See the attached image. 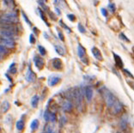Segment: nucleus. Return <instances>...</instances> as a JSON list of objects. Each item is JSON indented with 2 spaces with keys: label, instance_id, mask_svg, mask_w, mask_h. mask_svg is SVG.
<instances>
[{
  "label": "nucleus",
  "instance_id": "1",
  "mask_svg": "<svg viewBox=\"0 0 134 133\" xmlns=\"http://www.w3.org/2000/svg\"><path fill=\"white\" fill-rule=\"evenodd\" d=\"M18 22V16L16 12L5 13L0 16V25H7V24H16Z\"/></svg>",
  "mask_w": 134,
  "mask_h": 133
},
{
  "label": "nucleus",
  "instance_id": "2",
  "mask_svg": "<svg viewBox=\"0 0 134 133\" xmlns=\"http://www.w3.org/2000/svg\"><path fill=\"white\" fill-rule=\"evenodd\" d=\"M102 95L104 97L105 102H106L107 106L108 107H112L116 103V101H118L117 98L115 97V95L110 92L109 90H108L107 89H104V90L102 91Z\"/></svg>",
  "mask_w": 134,
  "mask_h": 133
},
{
  "label": "nucleus",
  "instance_id": "3",
  "mask_svg": "<svg viewBox=\"0 0 134 133\" xmlns=\"http://www.w3.org/2000/svg\"><path fill=\"white\" fill-rule=\"evenodd\" d=\"M0 36L4 37L10 40H14L17 36V33L11 30H6V29H1L0 30Z\"/></svg>",
  "mask_w": 134,
  "mask_h": 133
},
{
  "label": "nucleus",
  "instance_id": "4",
  "mask_svg": "<svg viewBox=\"0 0 134 133\" xmlns=\"http://www.w3.org/2000/svg\"><path fill=\"white\" fill-rule=\"evenodd\" d=\"M77 54H78V57L80 58L81 60H82L85 65H88L89 61L86 56V52H85L84 47H83V46H81V45H78L77 46Z\"/></svg>",
  "mask_w": 134,
  "mask_h": 133
},
{
  "label": "nucleus",
  "instance_id": "5",
  "mask_svg": "<svg viewBox=\"0 0 134 133\" xmlns=\"http://www.w3.org/2000/svg\"><path fill=\"white\" fill-rule=\"evenodd\" d=\"M0 44L2 45V46H4V47H8V48H13L15 47L14 40L4 38V37H1V36H0Z\"/></svg>",
  "mask_w": 134,
  "mask_h": 133
},
{
  "label": "nucleus",
  "instance_id": "6",
  "mask_svg": "<svg viewBox=\"0 0 134 133\" xmlns=\"http://www.w3.org/2000/svg\"><path fill=\"white\" fill-rule=\"evenodd\" d=\"M61 80V77L59 76H57V75H53V76H51L49 78H48V84L50 86H55L57 85Z\"/></svg>",
  "mask_w": 134,
  "mask_h": 133
},
{
  "label": "nucleus",
  "instance_id": "7",
  "mask_svg": "<svg viewBox=\"0 0 134 133\" xmlns=\"http://www.w3.org/2000/svg\"><path fill=\"white\" fill-rule=\"evenodd\" d=\"M34 65H35V67L37 69H39V70H40V69L43 68V66H44V60H43V59L42 58H40V57H38V56H35L34 58Z\"/></svg>",
  "mask_w": 134,
  "mask_h": 133
},
{
  "label": "nucleus",
  "instance_id": "8",
  "mask_svg": "<svg viewBox=\"0 0 134 133\" xmlns=\"http://www.w3.org/2000/svg\"><path fill=\"white\" fill-rule=\"evenodd\" d=\"M62 108L64 111L65 112H70L72 110V107H73V105H72V103L69 100H65V101H63L62 103Z\"/></svg>",
  "mask_w": 134,
  "mask_h": 133
},
{
  "label": "nucleus",
  "instance_id": "9",
  "mask_svg": "<svg viewBox=\"0 0 134 133\" xmlns=\"http://www.w3.org/2000/svg\"><path fill=\"white\" fill-rule=\"evenodd\" d=\"M26 80L28 81V83H32L35 80V74L31 70V67L28 66V71H27V74H26Z\"/></svg>",
  "mask_w": 134,
  "mask_h": 133
},
{
  "label": "nucleus",
  "instance_id": "10",
  "mask_svg": "<svg viewBox=\"0 0 134 133\" xmlns=\"http://www.w3.org/2000/svg\"><path fill=\"white\" fill-rule=\"evenodd\" d=\"M112 112H113V113H120L121 110H122V108H123V105H122V103L121 102H120L119 101H116V103L114 104V106H113L112 107Z\"/></svg>",
  "mask_w": 134,
  "mask_h": 133
},
{
  "label": "nucleus",
  "instance_id": "11",
  "mask_svg": "<svg viewBox=\"0 0 134 133\" xmlns=\"http://www.w3.org/2000/svg\"><path fill=\"white\" fill-rule=\"evenodd\" d=\"M91 51H92V54L94 55V57L97 59V60H99V61L102 60V53H101V51L99 50L97 47H94L91 49Z\"/></svg>",
  "mask_w": 134,
  "mask_h": 133
},
{
  "label": "nucleus",
  "instance_id": "12",
  "mask_svg": "<svg viewBox=\"0 0 134 133\" xmlns=\"http://www.w3.org/2000/svg\"><path fill=\"white\" fill-rule=\"evenodd\" d=\"M85 95H86V98L89 101H90L92 100V97H93V89L91 87L88 86L86 87V89H85Z\"/></svg>",
  "mask_w": 134,
  "mask_h": 133
},
{
  "label": "nucleus",
  "instance_id": "13",
  "mask_svg": "<svg viewBox=\"0 0 134 133\" xmlns=\"http://www.w3.org/2000/svg\"><path fill=\"white\" fill-rule=\"evenodd\" d=\"M52 65L56 70H61L62 68V61L59 59H52Z\"/></svg>",
  "mask_w": 134,
  "mask_h": 133
},
{
  "label": "nucleus",
  "instance_id": "14",
  "mask_svg": "<svg viewBox=\"0 0 134 133\" xmlns=\"http://www.w3.org/2000/svg\"><path fill=\"white\" fill-rule=\"evenodd\" d=\"M54 48H55V51H56V53L58 54L61 55V56H64L65 54V50L64 48H63L61 46L59 45H54Z\"/></svg>",
  "mask_w": 134,
  "mask_h": 133
},
{
  "label": "nucleus",
  "instance_id": "15",
  "mask_svg": "<svg viewBox=\"0 0 134 133\" xmlns=\"http://www.w3.org/2000/svg\"><path fill=\"white\" fill-rule=\"evenodd\" d=\"M114 60H115L117 66L120 67V68H123V62H122V60H121V58H120L119 55L115 54L114 53Z\"/></svg>",
  "mask_w": 134,
  "mask_h": 133
},
{
  "label": "nucleus",
  "instance_id": "16",
  "mask_svg": "<svg viewBox=\"0 0 134 133\" xmlns=\"http://www.w3.org/2000/svg\"><path fill=\"white\" fill-rule=\"evenodd\" d=\"M4 4H5L9 9H10V10H13V9L15 8V5H16V4H15L14 0H4Z\"/></svg>",
  "mask_w": 134,
  "mask_h": 133
},
{
  "label": "nucleus",
  "instance_id": "17",
  "mask_svg": "<svg viewBox=\"0 0 134 133\" xmlns=\"http://www.w3.org/2000/svg\"><path fill=\"white\" fill-rule=\"evenodd\" d=\"M39 100H40V97L38 96V95H34V96H33L32 100H31V106H32L33 107H37V106H38V103H39Z\"/></svg>",
  "mask_w": 134,
  "mask_h": 133
},
{
  "label": "nucleus",
  "instance_id": "18",
  "mask_svg": "<svg viewBox=\"0 0 134 133\" xmlns=\"http://www.w3.org/2000/svg\"><path fill=\"white\" fill-rule=\"evenodd\" d=\"M16 129L18 130V131H22V130L24 129V126H25V124H24V121L22 120V119H20V120H18L17 122H16Z\"/></svg>",
  "mask_w": 134,
  "mask_h": 133
},
{
  "label": "nucleus",
  "instance_id": "19",
  "mask_svg": "<svg viewBox=\"0 0 134 133\" xmlns=\"http://www.w3.org/2000/svg\"><path fill=\"white\" fill-rule=\"evenodd\" d=\"M45 132L46 133H56L54 127L52 126L51 125H47L45 127Z\"/></svg>",
  "mask_w": 134,
  "mask_h": 133
},
{
  "label": "nucleus",
  "instance_id": "20",
  "mask_svg": "<svg viewBox=\"0 0 134 133\" xmlns=\"http://www.w3.org/2000/svg\"><path fill=\"white\" fill-rule=\"evenodd\" d=\"M10 109V103L7 101H4L2 104V110L4 113H6Z\"/></svg>",
  "mask_w": 134,
  "mask_h": 133
},
{
  "label": "nucleus",
  "instance_id": "21",
  "mask_svg": "<svg viewBox=\"0 0 134 133\" xmlns=\"http://www.w3.org/2000/svg\"><path fill=\"white\" fill-rule=\"evenodd\" d=\"M38 126H39V121L37 120V119H34V120L32 121L31 125H30V128H31V130L35 131V130L38 128Z\"/></svg>",
  "mask_w": 134,
  "mask_h": 133
},
{
  "label": "nucleus",
  "instance_id": "22",
  "mask_svg": "<svg viewBox=\"0 0 134 133\" xmlns=\"http://www.w3.org/2000/svg\"><path fill=\"white\" fill-rule=\"evenodd\" d=\"M57 119V117H56V114L54 113H51V112H49V116H48V121H51V122H55Z\"/></svg>",
  "mask_w": 134,
  "mask_h": 133
},
{
  "label": "nucleus",
  "instance_id": "23",
  "mask_svg": "<svg viewBox=\"0 0 134 133\" xmlns=\"http://www.w3.org/2000/svg\"><path fill=\"white\" fill-rule=\"evenodd\" d=\"M38 11H39V14H40V18L42 19V21H43L47 26H49V24H48L47 22H46V17H45V14H44V12H43V10H42L41 9H38Z\"/></svg>",
  "mask_w": 134,
  "mask_h": 133
},
{
  "label": "nucleus",
  "instance_id": "24",
  "mask_svg": "<svg viewBox=\"0 0 134 133\" xmlns=\"http://www.w3.org/2000/svg\"><path fill=\"white\" fill-rule=\"evenodd\" d=\"M22 17H23V19L24 20H25V22H27V23H28V26H32V23H31V22H30V20L29 19H28V16H27V15L25 14V12H24L23 10H22Z\"/></svg>",
  "mask_w": 134,
  "mask_h": 133
},
{
  "label": "nucleus",
  "instance_id": "25",
  "mask_svg": "<svg viewBox=\"0 0 134 133\" xmlns=\"http://www.w3.org/2000/svg\"><path fill=\"white\" fill-rule=\"evenodd\" d=\"M108 9H109V10H110L112 13H114L115 12V10H116V6H115V4H114V3H109L108 5Z\"/></svg>",
  "mask_w": 134,
  "mask_h": 133
},
{
  "label": "nucleus",
  "instance_id": "26",
  "mask_svg": "<svg viewBox=\"0 0 134 133\" xmlns=\"http://www.w3.org/2000/svg\"><path fill=\"white\" fill-rule=\"evenodd\" d=\"M38 49H39V52H40V55H41V56H45V55H46V49H45L44 47H42V46L39 45Z\"/></svg>",
  "mask_w": 134,
  "mask_h": 133
},
{
  "label": "nucleus",
  "instance_id": "27",
  "mask_svg": "<svg viewBox=\"0 0 134 133\" xmlns=\"http://www.w3.org/2000/svg\"><path fill=\"white\" fill-rule=\"evenodd\" d=\"M38 4L40 5L41 9H43L44 10H48V7L46 6V4H45V2L43 1V0H38Z\"/></svg>",
  "mask_w": 134,
  "mask_h": 133
},
{
  "label": "nucleus",
  "instance_id": "28",
  "mask_svg": "<svg viewBox=\"0 0 134 133\" xmlns=\"http://www.w3.org/2000/svg\"><path fill=\"white\" fill-rule=\"evenodd\" d=\"M126 126H127V120L126 119H122V120L120 122V127L122 129H126Z\"/></svg>",
  "mask_w": 134,
  "mask_h": 133
},
{
  "label": "nucleus",
  "instance_id": "29",
  "mask_svg": "<svg viewBox=\"0 0 134 133\" xmlns=\"http://www.w3.org/2000/svg\"><path fill=\"white\" fill-rule=\"evenodd\" d=\"M7 53H8V50L6 49V47H4V46H2V45L0 44V53L2 55H4V54H6Z\"/></svg>",
  "mask_w": 134,
  "mask_h": 133
},
{
  "label": "nucleus",
  "instance_id": "30",
  "mask_svg": "<svg viewBox=\"0 0 134 133\" xmlns=\"http://www.w3.org/2000/svg\"><path fill=\"white\" fill-rule=\"evenodd\" d=\"M77 28H78V30H79V32H80V33H83V34H84V33L86 32V29H85V28H84V27L83 26L81 23H78Z\"/></svg>",
  "mask_w": 134,
  "mask_h": 133
},
{
  "label": "nucleus",
  "instance_id": "31",
  "mask_svg": "<svg viewBox=\"0 0 134 133\" xmlns=\"http://www.w3.org/2000/svg\"><path fill=\"white\" fill-rule=\"evenodd\" d=\"M67 18H68L70 22H74V21L76 20V16L73 14H69V15H67Z\"/></svg>",
  "mask_w": 134,
  "mask_h": 133
},
{
  "label": "nucleus",
  "instance_id": "32",
  "mask_svg": "<svg viewBox=\"0 0 134 133\" xmlns=\"http://www.w3.org/2000/svg\"><path fill=\"white\" fill-rule=\"evenodd\" d=\"M29 42L31 43V44H34V43L35 42V37H34V35L33 34H30V36H29Z\"/></svg>",
  "mask_w": 134,
  "mask_h": 133
},
{
  "label": "nucleus",
  "instance_id": "33",
  "mask_svg": "<svg viewBox=\"0 0 134 133\" xmlns=\"http://www.w3.org/2000/svg\"><path fill=\"white\" fill-rule=\"evenodd\" d=\"M101 12H102V16H104V17H107V16H108V11H107V10L105 8L101 9Z\"/></svg>",
  "mask_w": 134,
  "mask_h": 133
},
{
  "label": "nucleus",
  "instance_id": "34",
  "mask_svg": "<svg viewBox=\"0 0 134 133\" xmlns=\"http://www.w3.org/2000/svg\"><path fill=\"white\" fill-rule=\"evenodd\" d=\"M59 23H60V25H61V26L63 27V28H65V29H67V31H69V33H70V32H71V31H70V28H68V27L66 26V25L64 24V22H63L61 20L59 21Z\"/></svg>",
  "mask_w": 134,
  "mask_h": 133
},
{
  "label": "nucleus",
  "instance_id": "35",
  "mask_svg": "<svg viewBox=\"0 0 134 133\" xmlns=\"http://www.w3.org/2000/svg\"><path fill=\"white\" fill-rule=\"evenodd\" d=\"M58 37H59V39L62 41H64V34H63V33L62 32H60L59 30H58Z\"/></svg>",
  "mask_w": 134,
  "mask_h": 133
},
{
  "label": "nucleus",
  "instance_id": "36",
  "mask_svg": "<svg viewBox=\"0 0 134 133\" xmlns=\"http://www.w3.org/2000/svg\"><path fill=\"white\" fill-rule=\"evenodd\" d=\"M120 39H121V40H126V41H127V42H129V41H130V40H129V39H127L126 37V35H125L124 34H120Z\"/></svg>",
  "mask_w": 134,
  "mask_h": 133
},
{
  "label": "nucleus",
  "instance_id": "37",
  "mask_svg": "<svg viewBox=\"0 0 134 133\" xmlns=\"http://www.w3.org/2000/svg\"><path fill=\"white\" fill-rule=\"evenodd\" d=\"M48 116H49V111H48V110H46V111L45 112V113H44V119L46 121H48Z\"/></svg>",
  "mask_w": 134,
  "mask_h": 133
},
{
  "label": "nucleus",
  "instance_id": "38",
  "mask_svg": "<svg viewBox=\"0 0 134 133\" xmlns=\"http://www.w3.org/2000/svg\"><path fill=\"white\" fill-rule=\"evenodd\" d=\"M9 71H10V73H16V69L14 68L13 70H12V69H9Z\"/></svg>",
  "mask_w": 134,
  "mask_h": 133
},
{
  "label": "nucleus",
  "instance_id": "39",
  "mask_svg": "<svg viewBox=\"0 0 134 133\" xmlns=\"http://www.w3.org/2000/svg\"><path fill=\"white\" fill-rule=\"evenodd\" d=\"M124 71H125V72H126V74L128 75L129 77H132H132H133V76H132V74H131V73H130V72H128V71H127V70H124Z\"/></svg>",
  "mask_w": 134,
  "mask_h": 133
},
{
  "label": "nucleus",
  "instance_id": "40",
  "mask_svg": "<svg viewBox=\"0 0 134 133\" xmlns=\"http://www.w3.org/2000/svg\"><path fill=\"white\" fill-rule=\"evenodd\" d=\"M55 11H56L57 14H58V15H60V14H61V12H60L59 9H58V7H56V8H55Z\"/></svg>",
  "mask_w": 134,
  "mask_h": 133
},
{
  "label": "nucleus",
  "instance_id": "41",
  "mask_svg": "<svg viewBox=\"0 0 134 133\" xmlns=\"http://www.w3.org/2000/svg\"><path fill=\"white\" fill-rule=\"evenodd\" d=\"M2 57H3V55L1 54V53H0V60H1V59H2Z\"/></svg>",
  "mask_w": 134,
  "mask_h": 133
},
{
  "label": "nucleus",
  "instance_id": "42",
  "mask_svg": "<svg viewBox=\"0 0 134 133\" xmlns=\"http://www.w3.org/2000/svg\"><path fill=\"white\" fill-rule=\"evenodd\" d=\"M117 133H121V132H117Z\"/></svg>",
  "mask_w": 134,
  "mask_h": 133
}]
</instances>
